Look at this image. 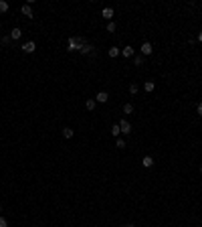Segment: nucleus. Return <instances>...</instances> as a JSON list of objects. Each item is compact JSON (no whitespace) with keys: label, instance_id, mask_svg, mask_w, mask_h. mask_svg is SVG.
I'll return each mask as SVG.
<instances>
[{"label":"nucleus","instance_id":"bb28decb","mask_svg":"<svg viewBox=\"0 0 202 227\" xmlns=\"http://www.w3.org/2000/svg\"><path fill=\"white\" fill-rule=\"evenodd\" d=\"M200 173H202V166H200Z\"/></svg>","mask_w":202,"mask_h":227},{"label":"nucleus","instance_id":"ddd939ff","mask_svg":"<svg viewBox=\"0 0 202 227\" xmlns=\"http://www.w3.org/2000/svg\"><path fill=\"white\" fill-rule=\"evenodd\" d=\"M119 53H121V51H119V49H117V47H111V49H109V51H107V55H109V57H117V55H119Z\"/></svg>","mask_w":202,"mask_h":227},{"label":"nucleus","instance_id":"7ed1b4c3","mask_svg":"<svg viewBox=\"0 0 202 227\" xmlns=\"http://www.w3.org/2000/svg\"><path fill=\"white\" fill-rule=\"evenodd\" d=\"M20 49H22L24 53H34V51H37V43H34V41H28V43H24Z\"/></svg>","mask_w":202,"mask_h":227},{"label":"nucleus","instance_id":"6e6552de","mask_svg":"<svg viewBox=\"0 0 202 227\" xmlns=\"http://www.w3.org/2000/svg\"><path fill=\"white\" fill-rule=\"evenodd\" d=\"M141 166H145V168L154 166V158L152 156H144V158H141Z\"/></svg>","mask_w":202,"mask_h":227},{"label":"nucleus","instance_id":"cd10ccee","mask_svg":"<svg viewBox=\"0 0 202 227\" xmlns=\"http://www.w3.org/2000/svg\"><path fill=\"white\" fill-rule=\"evenodd\" d=\"M0 209H2V205H0Z\"/></svg>","mask_w":202,"mask_h":227},{"label":"nucleus","instance_id":"dca6fc26","mask_svg":"<svg viewBox=\"0 0 202 227\" xmlns=\"http://www.w3.org/2000/svg\"><path fill=\"white\" fill-rule=\"evenodd\" d=\"M134 63H135V65H144V55H135Z\"/></svg>","mask_w":202,"mask_h":227},{"label":"nucleus","instance_id":"5701e85b","mask_svg":"<svg viewBox=\"0 0 202 227\" xmlns=\"http://www.w3.org/2000/svg\"><path fill=\"white\" fill-rule=\"evenodd\" d=\"M0 227H8V221L4 217H0Z\"/></svg>","mask_w":202,"mask_h":227},{"label":"nucleus","instance_id":"9d476101","mask_svg":"<svg viewBox=\"0 0 202 227\" xmlns=\"http://www.w3.org/2000/svg\"><path fill=\"white\" fill-rule=\"evenodd\" d=\"M20 35H22V31H20L18 27H16V28H12V31H10V39H12V41H16V39H20Z\"/></svg>","mask_w":202,"mask_h":227},{"label":"nucleus","instance_id":"423d86ee","mask_svg":"<svg viewBox=\"0 0 202 227\" xmlns=\"http://www.w3.org/2000/svg\"><path fill=\"white\" fill-rule=\"evenodd\" d=\"M101 16H103V18H107V20H111V18H113V8H109V6L103 8V10H101Z\"/></svg>","mask_w":202,"mask_h":227},{"label":"nucleus","instance_id":"f257e3e1","mask_svg":"<svg viewBox=\"0 0 202 227\" xmlns=\"http://www.w3.org/2000/svg\"><path fill=\"white\" fill-rule=\"evenodd\" d=\"M81 47H83V39H79V37H71L69 39V43H67L69 51H81Z\"/></svg>","mask_w":202,"mask_h":227},{"label":"nucleus","instance_id":"a211bd4d","mask_svg":"<svg viewBox=\"0 0 202 227\" xmlns=\"http://www.w3.org/2000/svg\"><path fill=\"white\" fill-rule=\"evenodd\" d=\"M137 91H140V87H137L135 83H131V85H130V93H131V95H135Z\"/></svg>","mask_w":202,"mask_h":227},{"label":"nucleus","instance_id":"1a4fd4ad","mask_svg":"<svg viewBox=\"0 0 202 227\" xmlns=\"http://www.w3.org/2000/svg\"><path fill=\"white\" fill-rule=\"evenodd\" d=\"M121 55H123V57H134V47H130V45L123 47V49H121Z\"/></svg>","mask_w":202,"mask_h":227},{"label":"nucleus","instance_id":"a878e982","mask_svg":"<svg viewBox=\"0 0 202 227\" xmlns=\"http://www.w3.org/2000/svg\"><path fill=\"white\" fill-rule=\"evenodd\" d=\"M123 227H135V225H131V223H127V225H123Z\"/></svg>","mask_w":202,"mask_h":227},{"label":"nucleus","instance_id":"6ab92c4d","mask_svg":"<svg viewBox=\"0 0 202 227\" xmlns=\"http://www.w3.org/2000/svg\"><path fill=\"white\" fill-rule=\"evenodd\" d=\"M6 10H8V2L0 0V12H6Z\"/></svg>","mask_w":202,"mask_h":227},{"label":"nucleus","instance_id":"f8f14e48","mask_svg":"<svg viewBox=\"0 0 202 227\" xmlns=\"http://www.w3.org/2000/svg\"><path fill=\"white\" fill-rule=\"evenodd\" d=\"M73 134H75V132H73L71 128H63V138L69 140V138H73Z\"/></svg>","mask_w":202,"mask_h":227},{"label":"nucleus","instance_id":"2eb2a0df","mask_svg":"<svg viewBox=\"0 0 202 227\" xmlns=\"http://www.w3.org/2000/svg\"><path fill=\"white\" fill-rule=\"evenodd\" d=\"M111 134H113L115 138H117V136L121 134V130H119V124H113V126H111Z\"/></svg>","mask_w":202,"mask_h":227},{"label":"nucleus","instance_id":"0eeeda50","mask_svg":"<svg viewBox=\"0 0 202 227\" xmlns=\"http://www.w3.org/2000/svg\"><path fill=\"white\" fill-rule=\"evenodd\" d=\"M152 45H150V43H144V45H141V55H144V57H145V55H152Z\"/></svg>","mask_w":202,"mask_h":227},{"label":"nucleus","instance_id":"9b49d317","mask_svg":"<svg viewBox=\"0 0 202 227\" xmlns=\"http://www.w3.org/2000/svg\"><path fill=\"white\" fill-rule=\"evenodd\" d=\"M144 89H145L148 93H152L154 89H156V83H154V81H145V83H144Z\"/></svg>","mask_w":202,"mask_h":227},{"label":"nucleus","instance_id":"4be33fe9","mask_svg":"<svg viewBox=\"0 0 202 227\" xmlns=\"http://www.w3.org/2000/svg\"><path fill=\"white\" fill-rule=\"evenodd\" d=\"M10 43H12L10 35H8V37H2V45H10Z\"/></svg>","mask_w":202,"mask_h":227},{"label":"nucleus","instance_id":"4468645a","mask_svg":"<svg viewBox=\"0 0 202 227\" xmlns=\"http://www.w3.org/2000/svg\"><path fill=\"white\" fill-rule=\"evenodd\" d=\"M85 108H87L89 112H93V110H95V100H87L85 101Z\"/></svg>","mask_w":202,"mask_h":227},{"label":"nucleus","instance_id":"f3484780","mask_svg":"<svg viewBox=\"0 0 202 227\" xmlns=\"http://www.w3.org/2000/svg\"><path fill=\"white\" fill-rule=\"evenodd\" d=\"M123 114H134V106L126 104V106H123Z\"/></svg>","mask_w":202,"mask_h":227},{"label":"nucleus","instance_id":"b1692460","mask_svg":"<svg viewBox=\"0 0 202 227\" xmlns=\"http://www.w3.org/2000/svg\"><path fill=\"white\" fill-rule=\"evenodd\" d=\"M196 110H198V116H202V101L198 104V108H196Z\"/></svg>","mask_w":202,"mask_h":227},{"label":"nucleus","instance_id":"412c9836","mask_svg":"<svg viewBox=\"0 0 202 227\" xmlns=\"http://www.w3.org/2000/svg\"><path fill=\"white\" fill-rule=\"evenodd\" d=\"M115 28H117V24H115V23H109V24H107V31H109V33H113Z\"/></svg>","mask_w":202,"mask_h":227},{"label":"nucleus","instance_id":"393cba45","mask_svg":"<svg viewBox=\"0 0 202 227\" xmlns=\"http://www.w3.org/2000/svg\"><path fill=\"white\" fill-rule=\"evenodd\" d=\"M198 41H200V43H202V31H200V33H198Z\"/></svg>","mask_w":202,"mask_h":227},{"label":"nucleus","instance_id":"39448f33","mask_svg":"<svg viewBox=\"0 0 202 227\" xmlns=\"http://www.w3.org/2000/svg\"><path fill=\"white\" fill-rule=\"evenodd\" d=\"M20 12H22L24 16H28V18H32V8H31V4H22V6H20Z\"/></svg>","mask_w":202,"mask_h":227},{"label":"nucleus","instance_id":"20e7f679","mask_svg":"<svg viewBox=\"0 0 202 227\" xmlns=\"http://www.w3.org/2000/svg\"><path fill=\"white\" fill-rule=\"evenodd\" d=\"M107 100H109V93H107V91H99L95 95V101H99V104H105Z\"/></svg>","mask_w":202,"mask_h":227},{"label":"nucleus","instance_id":"f03ea898","mask_svg":"<svg viewBox=\"0 0 202 227\" xmlns=\"http://www.w3.org/2000/svg\"><path fill=\"white\" fill-rule=\"evenodd\" d=\"M119 130H121V134H131V124L127 122V120H121V122H119Z\"/></svg>","mask_w":202,"mask_h":227},{"label":"nucleus","instance_id":"aec40b11","mask_svg":"<svg viewBox=\"0 0 202 227\" xmlns=\"http://www.w3.org/2000/svg\"><path fill=\"white\" fill-rule=\"evenodd\" d=\"M115 146H117V148H126V140H123V138H117Z\"/></svg>","mask_w":202,"mask_h":227}]
</instances>
